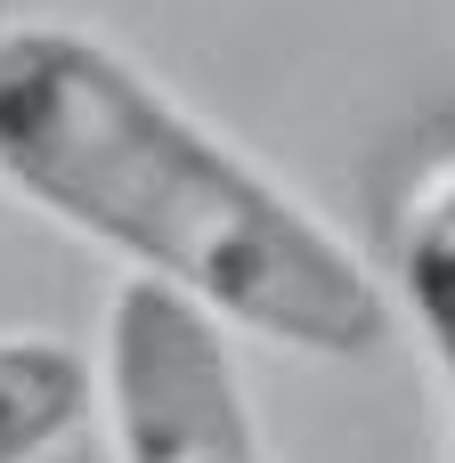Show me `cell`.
<instances>
[{"mask_svg":"<svg viewBox=\"0 0 455 463\" xmlns=\"http://www.w3.org/2000/svg\"><path fill=\"white\" fill-rule=\"evenodd\" d=\"M33 463H114V456H106L98 439H81V431H65L57 448H41V456H33Z\"/></svg>","mask_w":455,"mask_h":463,"instance_id":"cell-5","label":"cell"},{"mask_svg":"<svg viewBox=\"0 0 455 463\" xmlns=\"http://www.w3.org/2000/svg\"><path fill=\"white\" fill-rule=\"evenodd\" d=\"M0 187L195 301L220 334L334 366L391 334V293L358 244L65 16L0 24Z\"/></svg>","mask_w":455,"mask_h":463,"instance_id":"cell-1","label":"cell"},{"mask_svg":"<svg viewBox=\"0 0 455 463\" xmlns=\"http://www.w3.org/2000/svg\"><path fill=\"white\" fill-rule=\"evenodd\" d=\"M98 399L114 463H269L228 334L155 277H130L98 326Z\"/></svg>","mask_w":455,"mask_h":463,"instance_id":"cell-2","label":"cell"},{"mask_svg":"<svg viewBox=\"0 0 455 463\" xmlns=\"http://www.w3.org/2000/svg\"><path fill=\"white\" fill-rule=\"evenodd\" d=\"M98 407V366L57 334H0V463H33L81 431Z\"/></svg>","mask_w":455,"mask_h":463,"instance_id":"cell-4","label":"cell"},{"mask_svg":"<svg viewBox=\"0 0 455 463\" xmlns=\"http://www.w3.org/2000/svg\"><path fill=\"white\" fill-rule=\"evenodd\" d=\"M383 293L407 309V326L431 358L440 423H448V456H455V155L407 187V203L391 220V285Z\"/></svg>","mask_w":455,"mask_h":463,"instance_id":"cell-3","label":"cell"}]
</instances>
